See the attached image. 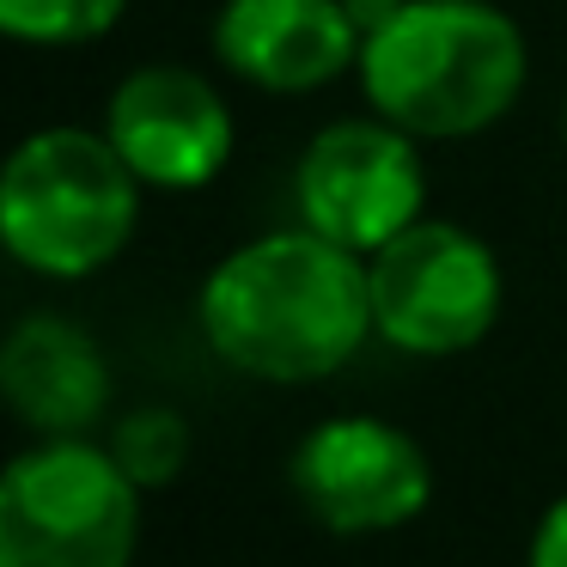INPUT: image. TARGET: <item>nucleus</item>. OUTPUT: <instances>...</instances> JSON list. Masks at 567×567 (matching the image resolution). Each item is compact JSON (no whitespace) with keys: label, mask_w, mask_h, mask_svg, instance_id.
<instances>
[{"label":"nucleus","mask_w":567,"mask_h":567,"mask_svg":"<svg viewBox=\"0 0 567 567\" xmlns=\"http://www.w3.org/2000/svg\"><path fill=\"white\" fill-rule=\"evenodd\" d=\"M525 567H567V494L549 506V513L537 518V530H530V555Z\"/></svg>","instance_id":"nucleus-13"},{"label":"nucleus","mask_w":567,"mask_h":567,"mask_svg":"<svg viewBox=\"0 0 567 567\" xmlns=\"http://www.w3.org/2000/svg\"><path fill=\"white\" fill-rule=\"evenodd\" d=\"M128 0H0V31L43 50H74L92 43L123 19Z\"/></svg>","instance_id":"nucleus-11"},{"label":"nucleus","mask_w":567,"mask_h":567,"mask_svg":"<svg viewBox=\"0 0 567 567\" xmlns=\"http://www.w3.org/2000/svg\"><path fill=\"white\" fill-rule=\"evenodd\" d=\"M0 391L43 440H80L111 409V367L80 323L38 311L0 348Z\"/></svg>","instance_id":"nucleus-10"},{"label":"nucleus","mask_w":567,"mask_h":567,"mask_svg":"<svg viewBox=\"0 0 567 567\" xmlns=\"http://www.w3.org/2000/svg\"><path fill=\"white\" fill-rule=\"evenodd\" d=\"M372 330L421 360L464 354L501 318V262L452 220H415L367 257Z\"/></svg>","instance_id":"nucleus-5"},{"label":"nucleus","mask_w":567,"mask_h":567,"mask_svg":"<svg viewBox=\"0 0 567 567\" xmlns=\"http://www.w3.org/2000/svg\"><path fill=\"white\" fill-rule=\"evenodd\" d=\"M342 7H348V19L360 25V43H367V31H379L384 19H391L396 7H403V0H342Z\"/></svg>","instance_id":"nucleus-14"},{"label":"nucleus","mask_w":567,"mask_h":567,"mask_svg":"<svg viewBox=\"0 0 567 567\" xmlns=\"http://www.w3.org/2000/svg\"><path fill=\"white\" fill-rule=\"evenodd\" d=\"M141 488L111 445L43 440L0 476V567H128Z\"/></svg>","instance_id":"nucleus-4"},{"label":"nucleus","mask_w":567,"mask_h":567,"mask_svg":"<svg viewBox=\"0 0 567 567\" xmlns=\"http://www.w3.org/2000/svg\"><path fill=\"white\" fill-rule=\"evenodd\" d=\"M293 202L311 233H323L354 257H372L427 208V172H421L415 135L384 123L379 111L318 128L293 165Z\"/></svg>","instance_id":"nucleus-6"},{"label":"nucleus","mask_w":567,"mask_h":567,"mask_svg":"<svg viewBox=\"0 0 567 567\" xmlns=\"http://www.w3.org/2000/svg\"><path fill=\"white\" fill-rule=\"evenodd\" d=\"M360 86L415 141H464L518 104L525 38L488 0H403L360 43Z\"/></svg>","instance_id":"nucleus-2"},{"label":"nucleus","mask_w":567,"mask_h":567,"mask_svg":"<svg viewBox=\"0 0 567 567\" xmlns=\"http://www.w3.org/2000/svg\"><path fill=\"white\" fill-rule=\"evenodd\" d=\"M196 318L233 372L262 384H311L342 372L372 330L367 257L323 233H262L214 262Z\"/></svg>","instance_id":"nucleus-1"},{"label":"nucleus","mask_w":567,"mask_h":567,"mask_svg":"<svg viewBox=\"0 0 567 567\" xmlns=\"http://www.w3.org/2000/svg\"><path fill=\"white\" fill-rule=\"evenodd\" d=\"M299 506L336 537L403 530L433 501V464L403 427L379 415H330L293 445L287 464Z\"/></svg>","instance_id":"nucleus-7"},{"label":"nucleus","mask_w":567,"mask_h":567,"mask_svg":"<svg viewBox=\"0 0 567 567\" xmlns=\"http://www.w3.org/2000/svg\"><path fill=\"white\" fill-rule=\"evenodd\" d=\"M214 55L262 92H318L360 62V25L342 0H226Z\"/></svg>","instance_id":"nucleus-9"},{"label":"nucleus","mask_w":567,"mask_h":567,"mask_svg":"<svg viewBox=\"0 0 567 567\" xmlns=\"http://www.w3.org/2000/svg\"><path fill=\"white\" fill-rule=\"evenodd\" d=\"M561 135H567V111H561Z\"/></svg>","instance_id":"nucleus-15"},{"label":"nucleus","mask_w":567,"mask_h":567,"mask_svg":"<svg viewBox=\"0 0 567 567\" xmlns=\"http://www.w3.org/2000/svg\"><path fill=\"white\" fill-rule=\"evenodd\" d=\"M116 464L135 476V488H165V482L184 476L189 464V421L177 415V409H135V415L116 427L111 440Z\"/></svg>","instance_id":"nucleus-12"},{"label":"nucleus","mask_w":567,"mask_h":567,"mask_svg":"<svg viewBox=\"0 0 567 567\" xmlns=\"http://www.w3.org/2000/svg\"><path fill=\"white\" fill-rule=\"evenodd\" d=\"M104 135L147 189H202L233 165L238 128L226 99L196 68H135L111 92Z\"/></svg>","instance_id":"nucleus-8"},{"label":"nucleus","mask_w":567,"mask_h":567,"mask_svg":"<svg viewBox=\"0 0 567 567\" xmlns=\"http://www.w3.org/2000/svg\"><path fill=\"white\" fill-rule=\"evenodd\" d=\"M141 214V177L92 128H43L7 159L0 238L31 275L80 281L128 245Z\"/></svg>","instance_id":"nucleus-3"}]
</instances>
